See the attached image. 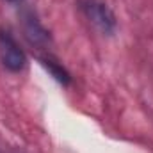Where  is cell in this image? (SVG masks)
Returning <instances> with one entry per match:
<instances>
[{
  "instance_id": "6da1fadb",
  "label": "cell",
  "mask_w": 153,
  "mask_h": 153,
  "mask_svg": "<svg viewBox=\"0 0 153 153\" xmlns=\"http://www.w3.org/2000/svg\"><path fill=\"white\" fill-rule=\"evenodd\" d=\"M84 11L87 14V18L105 34H111L116 27V20L112 11L107 7V4H103L102 0H85L84 2Z\"/></svg>"
},
{
  "instance_id": "7a4b0ae2",
  "label": "cell",
  "mask_w": 153,
  "mask_h": 153,
  "mask_svg": "<svg viewBox=\"0 0 153 153\" xmlns=\"http://www.w3.org/2000/svg\"><path fill=\"white\" fill-rule=\"evenodd\" d=\"M0 59L9 71H20L25 66V53L9 32H0Z\"/></svg>"
},
{
  "instance_id": "3957f363",
  "label": "cell",
  "mask_w": 153,
  "mask_h": 153,
  "mask_svg": "<svg viewBox=\"0 0 153 153\" xmlns=\"http://www.w3.org/2000/svg\"><path fill=\"white\" fill-rule=\"evenodd\" d=\"M25 36L32 45H45L48 41V32L39 25V22L32 14L25 16Z\"/></svg>"
},
{
  "instance_id": "277c9868",
  "label": "cell",
  "mask_w": 153,
  "mask_h": 153,
  "mask_svg": "<svg viewBox=\"0 0 153 153\" xmlns=\"http://www.w3.org/2000/svg\"><path fill=\"white\" fill-rule=\"evenodd\" d=\"M43 64H45V68H48L50 70V73L55 76L59 82H62V84H70V75L59 66V64H55L52 59H43Z\"/></svg>"
},
{
  "instance_id": "5b68a950",
  "label": "cell",
  "mask_w": 153,
  "mask_h": 153,
  "mask_svg": "<svg viewBox=\"0 0 153 153\" xmlns=\"http://www.w3.org/2000/svg\"><path fill=\"white\" fill-rule=\"evenodd\" d=\"M11 2H14V0H11Z\"/></svg>"
}]
</instances>
